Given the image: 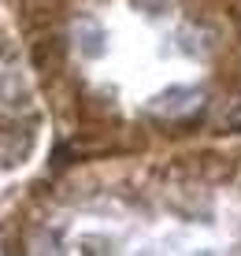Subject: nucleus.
<instances>
[{
  "label": "nucleus",
  "instance_id": "nucleus-2",
  "mask_svg": "<svg viewBox=\"0 0 241 256\" xmlns=\"http://www.w3.org/2000/svg\"><path fill=\"white\" fill-rule=\"evenodd\" d=\"M26 104V86L15 70L0 67V108H22Z\"/></svg>",
  "mask_w": 241,
  "mask_h": 256
},
{
  "label": "nucleus",
  "instance_id": "nucleus-1",
  "mask_svg": "<svg viewBox=\"0 0 241 256\" xmlns=\"http://www.w3.org/2000/svg\"><path fill=\"white\" fill-rule=\"evenodd\" d=\"M197 108H200V90H190V86H171V90H164L152 100V112L167 116V119H182Z\"/></svg>",
  "mask_w": 241,
  "mask_h": 256
},
{
  "label": "nucleus",
  "instance_id": "nucleus-3",
  "mask_svg": "<svg viewBox=\"0 0 241 256\" xmlns=\"http://www.w3.org/2000/svg\"><path fill=\"white\" fill-rule=\"evenodd\" d=\"M74 38H78V48L86 52V56H100L104 48V30L96 22H78L74 26Z\"/></svg>",
  "mask_w": 241,
  "mask_h": 256
}]
</instances>
